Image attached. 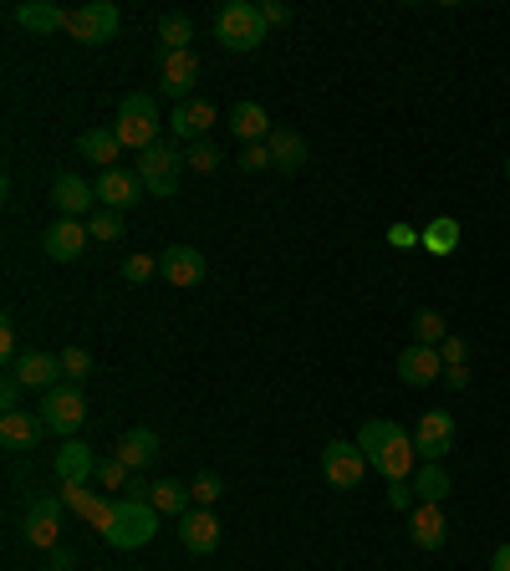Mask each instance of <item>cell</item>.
<instances>
[{"label": "cell", "instance_id": "cell-37", "mask_svg": "<svg viewBox=\"0 0 510 571\" xmlns=\"http://www.w3.org/2000/svg\"><path fill=\"white\" fill-rule=\"evenodd\" d=\"M153 271H159V261H153V255H128V261H123V281H134V286L153 281Z\"/></svg>", "mask_w": 510, "mask_h": 571}, {"label": "cell", "instance_id": "cell-18", "mask_svg": "<svg viewBox=\"0 0 510 571\" xmlns=\"http://www.w3.org/2000/svg\"><path fill=\"white\" fill-rule=\"evenodd\" d=\"M15 383L21 388H36V393H52L56 378H62V358H52V352H21V358L11 362Z\"/></svg>", "mask_w": 510, "mask_h": 571}, {"label": "cell", "instance_id": "cell-47", "mask_svg": "<svg viewBox=\"0 0 510 571\" xmlns=\"http://www.w3.org/2000/svg\"><path fill=\"white\" fill-rule=\"evenodd\" d=\"M490 571H510V541H506V546H500L496 557H490Z\"/></svg>", "mask_w": 510, "mask_h": 571}, {"label": "cell", "instance_id": "cell-2", "mask_svg": "<svg viewBox=\"0 0 510 571\" xmlns=\"http://www.w3.org/2000/svg\"><path fill=\"white\" fill-rule=\"evenodd\" d=\"M97 531H103V541L113 546V551H138V546L153 541V531H159V510L148 500H113L97 510Z\"/></svg>", "mask_w": 510, "mask_h": 571}, {"label": "cell", "instance_id": "cell-12", "mask_svg": "<svg viewBox=\"0 0 510 571\" xmlns=\"http://www.w3.org/2000/svg\"><path fill=\"white\" fill-rule=\"evenodd\" d=\"M52 204L62 220H82V214L97 210V189L82 179V173H56L52 179Z\"/></svg>", "mask_w": 510, "mask_h": 571}, {"label": "cell", "instance_id": "cell-22", "mask_svg": "<svg viewBox=\"0 0 510 571\" xmlns=\"http://www.w3.org/2000/svg\"><path fill=\"white\" fill-rule=\"evenodd\" d=\"M230 134L251 148V144H266V138L276 134V123H270V113L261 103H235L230 107Z\"/></svg>", "mask_w": 510, "mask_h": 571}, {"label": "cell", "instance_id": "cell-5", "mask_svg": "<svg viewBox=\"0 0 510 571\" xmlns=\"http://www.w3.org/2000/svg\"><path fill=\"white\" fill-rule=\"evenodd\" d=\"M138 184L153 194V200H174L179 194V173H184V154H179L174 144H153V148H144L138 154Z\"/></svg>", "mask_w": 510, "mask_h": 571}, {"label": "cell", "instance_id": "cell-27", "mask_svg": "<svg viewBox=\"0 0 510 571\" xmlns=\"http://www.w3.org/2000/svg\"><path fill=\"white\" fill-rule=\"evenodd\" d=\"M77 154L87 163H103V169H118V154H123V144H118V134L113 128H87V134L77 138Z\"/></svg>", "mask_w": 510, "mask_h": 571}, {"label": "cell", "instance_id": "cell-10", "mask_svg": "<svg viewBox=\"0 0 510 571\" xmlns=\"http://www.w3.org/2000/svg\"><path fill=\"white\" fill-rule=\"evenodd\" d=\"M194 82H200V56H194V52H159V87H163V97L189 103Z\"/></svg>", "mask_w": 510, "mask_h": 571}, {"label": "cell", "instance_id": "cell-9", "mask_svg": "<svg viewBox=\"0 0 510 571\" xmlns=\"http://www.w3.org/2000/svg\"><path fill=\"white\" fill-rule=\"evenodd\" d=\"M414 450H418L424 465H444V454L455 450V419H449L444 409H429L414 429Z\"/></svg>", "mask_w": 510, "mask_h": 571}, {"label": "cell", "instance_id": "cell-44", "mask_svg": "<svg viewBox=\"0 0 510 571\" xmlns=\"http://www.w3.org/2000/svg\"><path fill=\"white\" fill-rule=\"evenodd\" d=\"M15 403H21V383H15V372H11V368H6V378H0V409L11 413V409H15Z\"/></svg>", "mask_w": 510, "mask_h": 571}, {"label": "cell", "instance_id": "cell-38", "mask_svg": "<svg viewBox=\"0 0 510 571\" xmlns=\"http://www.w3.org/2000/svg\"><path fill=\"white\" fill-rule=\"evenodd\" d=\"M189 495H194V505H204V510H210V505L220 500V475H200L194 485H189Z\"/></svg>", "mask_w": 510, "mask_h": 571}, {"label": "cell", "instance_id": "cell-13", "mask_svg": "<svg viewBox=\"0 0 510 571\" xmlns=\"http://www.w3.org/2000/svg\"><path fill=\"white\" fill-rule=\"evenodd\" d=\"M444 378V358H439V347H418V342H408L399 352V383H408V388H429V383H439Z\"/></svg>", "mask_w": 510, "mask_h": 571}, {"label": "cell", "instance_id": "cell-24", "mask_svg": "<svg viewBox=\"0 0 510 571\" xmlns=\"http://www.w3.org/2000/svg\"><path fill=\"white\" fill-rule=\"evenodd\" d=\"M15 27L36 31V36H52V31H67V11L52 6V0H31V6H15Z\"/></svg>", "mask_w": 510, "mask_h": 571}, {"label": "cell", "instance_id": "cell-15", "mask_svg": "<svg viewBox=\"0 0 510 571\" xmlns=\"http://www.w3.org/2000/svg\"><path fill=\"white\" fill-rule=\"evenodd\" d=\"M179 541H184V551H194V557H210L220 546V520L204 510V505H189L184 516H179Z\"/></svg>", "mask_w": 510, "mask_h": 571}, {"label": "cell", "instance_id": "cell-46", "mask_svg": "<svg viewBox=\"0 0 510 571\" xmlns=\"http://www.w3.org/2000/svg\"><path fill=\"white\" fill-rule=\"evenodd\" d=\"M77 567V551H67V546H56L52 551V571H72Z\"/></svg>", "mask_w": 510, "mask_h": 571}, {"label": "cell", "instance_id": "cell-11", "mask_svg": "<svg viewBox=\"0 0 510 571\" xmlns=\"http://www.w3.org/2000/svg\"><path fill=\"white\" fill-rule=\"evenodd\" d=\"M21 531H26V546H36V551H56V536H62V500H52V495L31 500Z\"/></svg>", "mask_w": 510, "mask_h": 571}, {"label": "cell", "instance_id": "cell-16", "mask_svg": "<svg viewBox=\"0 0 510 571\" xmlns=\"http://www.w3.org/2000/svg\"><path fill=\"white\" fill-rule=\"evenodd\" d=\"M87 245H93V235H87L82 220H56V225H46V235H41V251L52 255V261H82Z\"/></svg>", "mask_w": 510, "mask_h": 571}, {"label": "cell", "instance_id": "cell-39", "mask_svg": "<svg viewBox=\"0 0 510 571\" xmlns=\"http://www.w3.org/2000/svg\"><path fill=\"white\" fill-rule=\"evenodd\" d=\"M241 169H245V173H261V169H270V148H266V144H251V148H241Z\"/></svg>", "mask_w": 510, "mask_h": 571}, {"label": "cell", "instance_id": "cell-4", "mask_svg": "<svg viewBox=\"0 0 510 571\" xmlns=\"http://www.w3.org/2000/svg\"><path fill=\"white\" fill-rule=\"evenodd\" d=\"M113 134H118L123 148H134V154H144V148L159 144V107H153V97L148 93H128L118 103V118H113Z\"/></svg>", "mask_w": 510, "mask_h": 571}, {"label": "cell", "instance_id": "cell-32", "mask_svg": "<svg viewBox=\"0 0 510 571\" xmlns=\"http://www.w3.org/2000/svg\"><path fill=\"white\" fill-rule=\"evenodd\" d=\"M87 235H93L97 245H113V240H123V214L118 210H93V214H87Z\"/></svg>", "mask_w": 510, "mask_h": 571}, {"label": "cell", "instance_id": "cell-19", "mask_svg": "<svg viewBox=\"0 0 510 571\" xmlns=\"http://www.w3.org/2000/svg\"><path fill=\"white\" fill-rule=\"evenodd\" d=\"M97 475V459H93V450L82 444V438H67L62 450H56V479L67 485V490H82L87 479Z\"/></svg>", "mask_w": 510, "mask_h": 571}, {"label": "cell", "instance_id": "cell-43", "mask_svg": "<svg viewBox=\"0 0 510 571\" xmlns=\"http://www.w3.org/2000/svg\"><path fill=\"white\" fill-rule=\"evenodd\" d=\"M15 358H21V352H15V327H11V317H6V321H0V362L11 368Z\"/></svg>", "mask_w": 510, "mask_h": 571}, {"label": "cell", "instance_id": "cell-20", "mask_svg": "<svg viewBox=\"0 0 510 571\" xmlns=\"http://www.w3.org/2000/svg\"><path fill=\"white\" fill-rule=\"evenodd\" d=\"M169 128H174L179 138H189V144H200V138L215 128V103H210V97H189V103L174 107Z\"/></svg>", "mask_w": 510, "mask_h": 571}, {"label": "cell", "instance_id": "cell-3", "mask_svg": "<svg viewBox=\"0 0 510 571\" xmlns=\"http://www.w3.org/2000/svg\"><path fill=\"white\" fill-rule=\"evenodd\" d=\"M266 31L270 27L261 21V6H251V0H225L215 11V41L225 52H255Z\"/></svg>", "mask_w": 510, "mask_h": 571}, {"label": "cell", "instance_id": "cell-1", "mask_svg": "<svg viewBox=\"0 0 510 571\" xmlns=\"http://www.w3.org/2000/svg\"><path fill=\"white\" fill-rule=\"evenodd\" d=\"M358 450L368 454V465L389 485H408L418 475V450H414V434H403L393 419H368L358 429Z\"/></svg>", "mask_w": 510, "mask_h": 571}, {"label": "cell", "instance_id": "cell-48", "mask_svg": "<svg viewBox=\"0 0 510 571\" xmlns=\"http://www.w3.org/2000/svg\"><path fill=\"white\" fill-rule=\"evenodd\" d=\"M506 179H510V154H506Z\"/></svg>", "mask_w": 510, "mask_h": 571}, {"label": "cell", "instance_id": "cell-45", "mask_svg": "<svg viewBox=\"0 0 510 571\" xmlns=\"http://www.w3.org/2000/svg\"><path fill=\"white\" fill-rule=\"evenodd\" d=\"M261 21H266V27H286V21H291V11H286V6H276V0H266V6H261Z\"/></svg>", "mask_w": 510, "mask_h": 571}, {"label": "cell", "instance_id": "cell-7", "mask_svg": "<svg viewBox=\"0 0 510 571\" xmlns=\"http://www.w3.org/2000/svg\"><path fill=\"white\" fill-rule=\"evenodd\" d=\"M123 27V15L113 0H87V6H77V11H67V36L82 41V46H103V41H113Z\"/></svg>", "mask_w": 510, "mask_h": 571}, {"label": "cell", "instance_id": "cell-29", "mask_svg": "<svg viewBox=\"0 0 510 571\" xmlns=\"http://www.w3.org/2000/svg\"><path fill=\"white\" fill-rule=\"evenodd\" d=\"M194 21L184 11H163L159 15V52H194Z\"/></svg>", "mask_w": 510, "mask_h": 571}, {"label": "cell", "instance_id": "cell-33", "mask_svg": "<svg viewBox=\"0 0 510 571\" xmlns=\"http://www.w3.org/2000/svg\"><path fill=\"white\" fill-rule=\"evenodd\" d=\"M444 337H449V327H444L439 311H418L414 317V342L418 347H444Z\"/></svg>", "mask_w": 510, "mask_h": 571}, {"label": "cell", "instance_id": "cell-40", "mask_svg": "<svg viewBox=\"0 0 510 571\" xmlns=\"http://www.w3.org/2000/svg\"><path fill=\"white\" fill-rule=\"evenodd\" d=\"M465 352H470V347H465V337H444V347H439L444 372H449V368H465Z\"/></svg>", "mask_w": 510, "mask_h": 571}, {"label": "cell", "instance_id": "cell-31", "mask_svg": "<svg viewBox=\"0 0 510 571\" xmlns=\"http://www.w3.org/2000/svg\"><path fill=\"white\" fill-rule=\"evenodd\" d=\"M414 495L424 505H444V495H449V469H444V465H418Z\"/></svg>", "mask_w": 510, "mask_h": 571}, {"label": "cell", "instance_id": "cell-23", "mask_svg": "<svg viewBox=\"0 0 510 571\" xmlns=\"http://www.w3.org/2000/svg\"><path fill=\"white\" fill-rule=\"evenodd\" d=\"M123 459V465L134 469V475H144L148 465H153V454H159V434L153 429H128V434L118 438V450H113Z\"/></svg>", "mask_w": 510, "mask_h": 571}, {"label": "cell", "instance_id": "cell-17", "mask_svg": "<svg viewBox=\"0 0 510 571\" xmlns=\"http://www.w3.org/2000/svg\"><path fill=\"white\" fill-rule=\"evenodd\" d=\"M93 189H97V204H103V210H118V214L128 210V204H138V194H144L134 169H103Z\"/></svg>", "mask_w": 510, "mask_h": 571}, {"label": "cell", "instance_id": "cell-6", "mask_svg": "<svg viewBox=\"0 0 510 571\" xmlns=\"http://www.w3.org/2000/svg\"><path fill=\"white\" fill-rule=\"evenodd\" d=\"M41 424L46 434H62V438H77L82 419H87V403H82V388L77 383H56L52 393H41Z\"/></svg>", "mask_w": 510, "mask_h": 571}, {"label": "cell", "instance_id": "cell-8", "mask_svg": "<svg viewBox=\"0 0 510 571\" xmlns=\"http://www.w3.org/2000/svg\"><path fill=\"white\" fill-rule=\"evenodd\" d=\"M368 454L352 444V438H332L322 450V479L332 485V490H358L363 485V475H368Z\"/></svg>", "mask_w": 510, "mask_h": 571}, {"label": "cell", "instance_id": "cell-35", "mask_svg": "<svg viewBox=\"0 0 510 571\" xmlns=\"http://www.w3.org/2000/svg\"><path fill=\"white\" fill-rule=\"evenodd\" d=\"M128 479H134V469L123 465L118 454H113V459H97V485H103V490H123V485H128Z\"/></svg>", "mask_w": 510, "mask_h": 571}, {"label": "cell", "instance_id": "cell-28", "mask_svg": "<svg viewBox=\"0 0 510 571\" xmlns=\"http://www.w3.org/2000/svg\"><path fill=\"white\" fill-rule=\"evenodd\" d=\"M144 500L159 510V516H184L189 505H194V495H189V485H179V479H153L144 490Z\"/></svg>", "mask_w": 510, "mask_h": 571}, {"label": "cell", "instance_id": "cell-14", "mask_svg": "<svg viewBox=\"0 0 510 571\" xmlns=\"http://www.w3.org/2000/svg\"><path fill=\"white\" fill-rule=\"evenodd\" d=\"M204 271H210V266H204V255L194 251V245H163L159 276L169 281V286H184V292H189V286H200V281H204Z\"/></svg>", "mask_w": 510, "mask_h": 571}, {"label": "cell", "instance_id": "cell-26", "mask_svg": "<svg viewBox=\"0 0 510 571\" xmlns=\"http://www.w3.org/2000/svg\"><path fill=\"white\" fill-rule=\"evenodd\" d=\"M408 526H414V546H424V551H439L444 536H449V526H444V516H439V505H424V500L408 510Z\"/></svg>", "mask_w": 510, "mask_h": 571}, {"label": "cell", "instance_id": "cell-36", "mask_svg": "<svg viewBox=\"0 0 510 571\" xmlns=\"http://www.w3.org/2000/svg\"><path fill=\"white\" fill-rule=\"evenodd\" d=\"M87 372H93V352H87V347H67V352H62V378L82 383Z\"/></svg>", "mask_w": 510, "mask_h": 571}, {"label": "cell", "instance_id": "cell-25", "mask_svg": "<svg viewBox=\"0 0 510 571\" xmlns=\"http://www.w3.org/2000/svg\"><path fill=\"white\" fill-rule=\"evenodd\" d=\"M266 148H270V169L281 173H301V163H307V138L291 134V128H276L266 138Z\"/></svg>", "mask_w": 510, "mask_h": 571}, {"label": "cell", "instance_id": "cell-42", "mask_svg": "<svg viewBox=\"0 0 510 571\" xmlns=\"http://www.w3.org/2000/svg\"><path fill=\"white\" fill-rule=\"evenodd\" d=\"M389 505H393V510H414V505H418L414 479H408V485H389Z\"/></svg>", "mask_w": 510, "mask_h": 571}, {"label": "cell", "instance_id": "cell-30", "mask_svg": "<svg viewBox=\"0 0 510 571\" xmlns=\"http://www.w3.org/2000/svg\"><path fill=\"white\" fill-rule=\"evenodd\" d=\"M429 255H455L459 251V220H449V214H439L434 225H424V240H418Z\"/></svg>", "mask_w": 510, "mask_h": 571}, {"label": "cell", "instance_id": "cell-41", "mask_svg": "<svg viewBox=\"0 0 510 571\" xmlns=\"http://www.w3.org/2000/svg\"><path fill=\"white\" fill-rule=\"evenodd\" d=\"M418 240H424V230H414V225H389V245H399V251H414Z\"/></svg>", "mask_w": 510, "mask_h": 571}, {"label": "cell", "instance_id": "cell-34", "mask_svg": "<svg viewBox=\"0 0 510 571\" xmlns=\"http://www.w3.org/2000/svg\"><path fill=\"white\" fill-rule=\"evenodd\" d=\"M184 169H194V173H215V169H220V148L210 144V138H200V144H189Z\"/></svg>", "mask_w": 510, "mask_h": 571}, {"label": "cell", "instance_id": "cell-21", "mask_svg": "<svg viewBox=\"0 0 510 571\" xmlns=\"http://www.w3.org/2000/svg\"><path fill=\"white\" fill-rule=\"evenodd\" d=\"M41 434H46L41 413H26V409L0 413V444H6V450H36Z\"/></svg>", "mask_w": 510, "mask_h": 571}]
</instances>
